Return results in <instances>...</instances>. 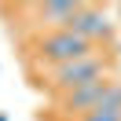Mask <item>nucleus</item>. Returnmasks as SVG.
<instances>
[{
    "label": "nucleus",
    "instance_id": "obj_3",
    "mask_svg": "<svg viewBox=\"0 0 121 121\" xmlns=\"http://www.w3.org/2000/svg\"><path fill=\"white\" fill-rule=\"evenodd\" d=\"M70 33H77L81 40L95 44V40H110L114 37V22L106 18L103 8H77L73 22H70Z\"/></svg>",
    "mask_w": 121,
    "mask_h": 121
},
{
    "label": "nucleus",
    "instance_id": "obj_7",
    "mask_svg": "<svg viewBox=\"0 0 121 121\" xmlns=\"http://www.w3.org/2000/svg\"><path fill=\"white\" fill-rule=\"evenodd\" d=\"M0 121H8V117H4V114H0Z\"/></svg>",
    "mask_w": 121,
    "mask_h": 121
},
{
    "label": "nucleus",
    "instance_id": "obj_5",
    "mask_svg": "<svg viewBox=\"0 0 121 121\" xmlns=\"http://www.w3.org/2000/svg\"><path fill=\"white\" fill-rule=\"evenodd\" d=\"M77 8H81V4H44V8H40V18H44L48 26H59V30H70V22H73Z\"/></svg>",
    "mask_w": 121,
    "mask_h": 121
},
{
    "label": "nucleus",
    "instance_id": "obj_2",
    "mask_svg": "<svg viewBox=\"0 0 121 121\" xmlns=\"http://www.w3.org/2000/svg\"><path fill=\"white\" fill-rule=\"evenodd\" d=\"M106 70V62L99 59V55H84V59H73V62H62V66L52 70V84L55 88H81V84H92L99 81Z\"/></svg>",
    "mask_w": 121,
    "mask_h": 121
},
{
    "label": "nucleus",
    "instance_id": "obj_1",
    "mask_svg": "<svg viewBox=\"0 0 121 121\" xmlns=\"http://www.w3.org/2000/svg\"><path fill=\"white\" fill-rule=\"evenodd\" d=\"M37 48H40V55H44L48 62H55V66L73 62V59H84V55H95V44L81 40L70 30H55V33H48V37H40Z\"/></svg>",
    "mask_w": 121,
    "mask_h": 121
},
{
    "label": "nucleus",
    "instance_id": "obj_6",
    "mask_svg": "<svg viewBox=\"0 0 121 121\" xmlns=\"http://www.w3.org/2000/svg\"><path fill=\"white\" fill-rule=\"evenodd\" d=\"M81 121H121V110H92Z\"/></svg>",
    "mask_w": 121,
    "mask_h": 121
},
{
    "label": "nucleus",
    "instance_id": "obj_4",
    "mask_svg": "<svg viewBox=\"0 0 121 121\" xmlns=\"http://www.w3.org/2000/svg\"><path fill=\"white\" fill-rule=\"evenodd\" d=\"M103 92H106V81H103V77H99V81H92V84H81V88H73L66 99H62V110L84 117V114H92V110L99 106Z\"/></svg>",
    "mask_w": 121,
    "mask_h": 121
}]
</instances>
